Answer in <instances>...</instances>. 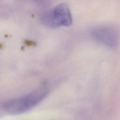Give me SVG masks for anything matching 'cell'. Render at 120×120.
I'll return each instance as SVG.
<instances>
[{"instance_id":"obj_1","label":"cell","mask_w":120,"mask_h":120,"mask_svg":"<svg viewBox=\"0 0 120 120\" xmlns=\"http://www.w3.org/2000/svg\"><path fill=\"white\" fill-rule=\"evenodd\" d=\"M49 90L48 84L42 83L29 93L7 101L4 105V109L11 115L24 113L41 102L46 97Z\"/></svg>"},{"instance_id":"obj_2","label":"cell","mask_w":120,"mask_h":120,"mask_svg":"<svg viewBox=\"0 0 120 120\" xmlns=\"http://www.w3.org/2000/svg\"><path fill=\"white\" fill-rule=\"evenodd\" d=\"M72 19L68 6L65 3H60L46 13L43 16L42 21L47 26L56 28L60 26L70 25Z\"/></svg>"},{"instance_id":"obj_3","label":"cell","mask_w":120,"mask_h":120,"mask_svg":"<svg viewBox=\"0 0 120 120\" xmlns=\"http://www.w3.org/2000/svg\"><path fill=\"white\" fill-rule=\"evenodd\" d=\"M90 34L93 38L108 46L114 47L117 45L119 38L118 29L109 25H102L93 28Z\"/></svg>"}]
</instances>
